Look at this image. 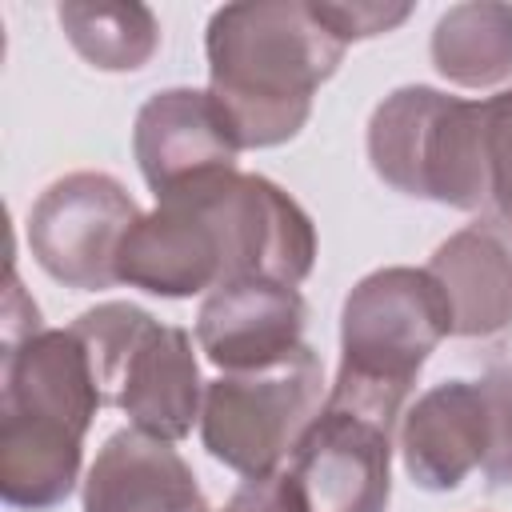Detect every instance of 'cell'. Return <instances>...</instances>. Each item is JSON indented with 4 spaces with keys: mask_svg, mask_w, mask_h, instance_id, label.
<instances>
[{
    "mask_svg": "<svg viewBox=\"0 0 512 512\" xmlns=\"http://www.w3.org/2000/svg\"><path fill=\"white\" fill-rule=\"evenodd\" d=\"M476 384L488 416V452L480 472L492 488H512V364L488 368Z\"/></svg>",
    "mask_w": 512,
    "mask_h": 512,
    "instance_id": "cell-18",
    "label": "cell"
},
{
    "mask_svg": "<svg viewBox=\"0 0 512 512\" xmlns=\"http://www.w3.org/2000/svg\"><path fill=\"white\" fill-rule=\"evenodd\" d=\"M484 112V164H488V204L512 224V88L480 100Z\"/></svg>",
    "mask_w": 512,
    "mask_h": 512,
    "instance_id": "cell-19",
    "label": "cell"
},
{
    "mask_svg": "<svg viewBox=\"0 0 512 512\" xmlns=\"http://www.w3.org/2000/svg\"><path fill=\"white\" fill-rule=\"evenodd\" d=\"M208 180L160 196L156 208L132 224L116 260L120 284L164 300H188L228 284V244Z\"/></svg>",
    "mask_w": 512,
    "mask_h": 512,
    "instance_id": "cell-9",
    "label": "cell"
},
{
    "mask_svg": "<svg viewBox=\"0 0 512 512\" xmlns=\"http://www.w3.org/2000/svg\"><path fill=\"white\" fill-rule=\"evenodd\" d=\"M432 68L456 88H496L512 80V4H452L428 40Z\"/></svg>",
    "mask_w": 512,
    "mask_h": 512,
    "instance_id": "cell-16",
    "label": "cell"
},
{
    "mask_svg": "<svg viewBox=\"0 0 512 512\" xmlns=\"http://www.w3.org/2000/svg\"><path fill=\"white\" fill-rule=\"evenodd\" d=\"M220 512H308L304 504V492L300 484L292 480L288 468L272 472V476H256V480H244L228 504Z\"/></svg>",
    "mask_w": 512,
    "mask_h": 512,
    "instance_id": "cell-21",
    "label": "cell"
},
{
    "mask_svg": "<svg viewBox=\"0 0 512 512\" xmlns=\"http://www.w3.org/2000/svg\"><path fill=\"white\" fill-rule=\"evenodd\" d=\"M144 212L108 172H68L52 180L24 220L32 260L64 288L100 292L120 284L124 236Z\"/></svg>",
    "mask_w": 512,
    "mask_h": 512,
    "instance_id": "cell-7",
    "label": "cell"
},
{
    "mask_svg": "<svg viewBox=\"0 0 512 512\" xmlns=\"http://www.w3.org/2000/svg\"><path fill=\"white\" fill-rule=\"evenodd\" d=\"M84 512H212L188 460L156 436L136 428L112 432L88 476Z\"/></svg>",
    "mask_w": 512,
    "mask_h": 512,
    "instance_id": "cell-15",
    "label": "cell"
},
{
    "mask_svg": "<svg viewBox=\"0 0 512 512\" xmlns=\"http://www.w3.org/2000/svg\"><path fill=\"white\" fill-rule=\"evenodd\" d=\"M72 332L88 348L104 408H120L128 428L176 444L200 424L208 384L184 328L160 324L140 304L104 300L80 312Z\"/></svg>",
    "mask_w": 512,
    "mask_h": 512,
    "instance_id": "cell-4",
    "label": "cell"
},
{
    "mask_svg": "<svg viewBox=\"0 0 512 512\" xmlns=\"http://www.w3.org/2000/svg\"><path fill=\"white\" fill-rule=\"evenodd\" d=\"M304 320L308 304L292 284L232 280L204 296L196 344L220 372H256L304 344Z\"/></svg>",
    "mask_w": 512,
    "mask_h": 512,
    "instance_id": "cell-12",
    "label": "cell"
},
{
    "mask_svg": "<svg viewBox=\"0 0 512 512\" xmlns=\"http://www.w3.org/2000/svg\"><path fill=\"white\" fill-rule=\"evenodd\" d=\"M68 44L100 72H136L160 48V20L148 4L68 0L56 8Z\"/></svg>",
    "mask_w": 512,
    "mask_h": 512,
    "instance_id": "cell-17",
    "label": "cell"
},
{
    "mask_svg": "<svg viewBox=\"0 0 512 512\" xmlns=\"http://www.w3.org/2000/svg\"><path fill=\"white\" fill-rule=\"evenodd\" d=\"M348 44L316 0H240L208 16V92L240 148H276L300 136L312 96L336 76Z\"/></svg>",
    "mask_w": 512,
    "mask_h": 512,
    "instance_id": "cell-1",
    "label": "cell"
},
{
    "mask_svg": "<svg viewBox=\"0 0 512 512\" xmlns=\"http://www.w3.org/2000/svg\"><path fill=\"white\" fill-rule=\"evenodd\" d=\"M452 336V304L428 268H376L352 284L340 308V372L332 396L356 400L384 416H404V400Z\"/></svg>",
    "mask_w": 512,
    "mask_h": 512,
    "instance_id": "cell-3",
    "label": "cell"
},
{
    "mask_svg": "<svg viewBox=\"0 0 512 512\" xmlns=\"http://www.w3.org/2000/svg\"><path fill=\"white\" fill-rule=\"evenodd\" d=\"M428 272L452 304V336L484 340L512 328V224L476 216L436 244Z\"/></svg>",
    "mask_w": 512,
    "mask_h": 512,
    "instance_id": "cell-14",
    "label": "cell"
},
{
    "mask_svg": "<svg viewBox=\"0 0 512 512\" xmlns=\"http://www.w3.org/2000/svg\"><path fill=\"white\" fill-rule=\"evenodd\" d=\"M100 408L92 360L72 324L40 328L4 348L0 496L8 508L48 512L72 496Z\"/></svg>",
    "mask_w": 512,
    "mask_h": 512,
    "instance_id": "cell-2",
    "label": "cell"
},
{
    "mask_svg": "<svg viewBox=\"0 0 512 512\" xmlns=\"http://www.w3.org/2000/svg\"><path fill=\"white\" fill-rule=\"evenodd\" d=\"M372 172L412 200L476 212L488 204L484 112L480 100L428 84L388 92L368 116Z\"/></svg>",
    "mask_w": 512,
    "mask_h": 512,
    "instance_id": "cell-5",
    "label": "cell"
},
{
    "mask_svg": "<svg viewBox=\"0 0 512 512\" xmlns=\"http://www.w3.org/2000/svg\"><path fill=\"white\" fill-rule=\"evenodd\" d=\"M400 460L416 488L452 492L484 464L488 416L476 380H444L416 396L400 416Z\"/></svg>",
    "mask_w": 512,
    "mask_h": 512,
    "instance_id": "cell-13",
    "label": "cell"
},
{
    "mask_svg": "<svg viewBox=\"0 0 512 512\" xmlns=\"http://www.w3.org/2000/svg\"><path fill=\"white\" fill-rule=\"evenodd\" d=\"M208 196L228 244V284L276 280L296 288L308 280L316 264V224L280 184L236 168L212 176Z\"/></svg>",
    "mask_w": 512,
    "mask_h": 512,
    "instance_id": "cell-10",
    "label": "cell"
},
{
    "mask_svg": "<svg viewBox=\"0 0 512 512\" xmlns=\"http://www.w3.org/2000/svg\"><path fill=\"white\" fill-rule=\"evenodd\" d=\"M400 420L332 396L288 456L308 512H388L392 436Z\"/></svg>",
    "mask_w": 512,
    "mask_h": 512,
    "instance_id": "cell-8",
    "label": "cell"
},
{
    "mask_svg": "<svg viewBox=\"0 0 512 512\" xmlns=\"http://www.w3.org/2000/svg\"><path fill=\"white\" fill-rule=\"evenodd\" d=\"M316 8L344 44L384 36L412 16V4H388V0L384 4L380 0H316Z\"/></svg>",
    "mask_w": 512,
    "mask_h": 512,
    "instance_id": "cell-20",
    "label": "cell"
},
{
    "mask_svg": "<svg viewBox=\"0 0 512 512\" xmlns=\"http://www.w3.org/2000/svg\"><path fill=\"white\" fill-rule=\"evenodd\" d=\"M132 152L160 200L208 176L236 172L240 140L208 88H160L136 112Z\"/></svg>",
    "mask_w": 512,
    "mask_h": 512,
    "instance_id": "cell-11",
    "label": "cell"
},
{
    "mask_svg": "<svg viewBox=\"0 0 512 512\" xmlns=\"http://www.w3.org/2000/svg\"><path fill=\"white\" fill-rule=\"evenodd\" d=\"M324 400V368L308 344L256 372H220L204 388L200 444L244 480L272 476L296 452Z\"/></svg>",
    "mask_w": 512,
    "mask_h": 512,
    "instance_id": "cell-6",
    "label": "cell"
}]
</instances>
